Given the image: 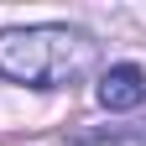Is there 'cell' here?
<instances>
[{
	"mask_svg": "<svg viewBox=\"0 0 146 146\" xmlns=\"http://www.w3.org/2000/svg\"><path fill=\"white\" fill-rule=\"evenodd\" d=\"M94 36L78 26H11L0 31V78L26 89H68L94 68Z\"/></svg>",
	"mask_w": 146,
	"mask_h": 146,
	"instance_id": "cell-1",
	"label": "cell"
},
{
	"mask_svg": "<svg viewBox=\"0 0 146 146\" xmlns=\"http://www.w3.org/2000/svg\"><path fill=\"white\" fill-rule=\"evenodd\" d=\"M94 99L110 110V115L141 110V104H146V68H136V63H115V68H104V73H99Z\"/></svg>",
	"mask_w": 146,
	"mask_h": 146,
	"instance_id": "cell-2",
	"label": "cell"
},
{
	"mask_svg": "<svg viewBox=\"0 0 146 146\" xmlns=\"http://www.w3.org/2000/svg\"><path fill=\"white\" fill-rule=\"evenodd\" d=\"M110 141H131V146H146V120H136V125H115V131H104Z\"/></svg>",
	"mask_w": 146,
	"mask_h": 146,
	"instance_id": "cell-3",
	"label": "cell"
}]
</instances>
